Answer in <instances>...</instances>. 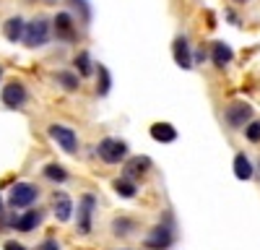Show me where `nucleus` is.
<instances>
[{
  "mask_svg": "<svg viewBox=\"0 0 260 250\" xmlns=\"http://www.w3.org/2000/svg\"><path fill=\"white\" fill-rule=\"evenodd\" d=\"M24 45L26 47H42L50 42V21L47 18H34L24 26Z\"/></svg>",
  "mask_w": 260,
  "mask_h": 250,
  "instance_id": "f257e3e1",
  "label": "nucleus"
},
{
  "mask_svg": "<svg viewBox=\"0 0 260 250\" xmlns=\"http://www.w3.org/2000/svg\"><path fill=\"white\" fill-rule=\"evenodd\" d=\"M96 151H99V159L104 164H120L127 157V143L120 138H104Z\"/></svg>",
  "mask_w": 260,
  "mask_h": 250,
  "instance_id": "f03ea898",
  "label": "nucleus"
},
{
  "mask_svg": "<svg viewBox=\"0 0 260 250\" xmlns=\"http://www.w3.org/2000/svg\"><path fill=\"white\" fill-rule=\"evenodd\" d=\"M94 208H96V198H94L91 193L81 196V201H78V216H76V229H78V235H89V232H91Z\"/></svg>",
  "mask_w": 260,
  "mask_h": 250,
  "instance_id": "7ed1b4c3",
  "label": "nucleus"
},
{
  "mask_svg": "<svg viewBox=\"0 0 260 250\" xmlns=\"http://www.w3.org/2000/svg\"><path fill=\"white\" fill-rule=\"evenodd\" d=\"M37 198H39V191L31 182H16V188L11 191V206L13 208H29Z\"/></svg>",
  "mask_w": 260,
  "mask_h": 250,
  "instance_id": "20e7f679",
  "label": "nucleus"
},
{
  "mask_svg": "<svg viewBox=\"0 0 260 250\" xmlns=\"http://www.w3.org/2000/svg\"><path fill=\"white\" fill-rule=\"evenodd\" d=\"M224 117H226V122L232 125V128H245V125L252 120V107L247 102H232L226 107V112H224Z\"/></svg>",
  "mask_w": 260,
  "mask_h": 250,
  "instance_id": "39448f33",
  "label": "nucleus"
},
{
  "mask_svg": "<svg viewBox=\"0 0 260 250\" xmlns=\"http://www.w3.org/2000/svg\"><path fill=\"white\" fill-rule=\"evenodd\" d=\"M50 136L57 141V146L65 154H76L78 151V136L71 128H65V125H50Z\"/></svg>",
  "mask_w": 260,
  "mask_h": 250,
  "instance_id": "423d86ee",
  "label": "nucleus"
},
{
  "mask_svg": "<svg viewBox=\"0 0 260 250\" xmlns=\"http://www.w3.org/2000/svg\"><path fill=\"white\" fill-rule=\"evenodd\" d=\"M26 99H29V91H26L24 83H18V81H11L3 89V104L11 110H21L26 104Z\"/></svg>",
  "mask_w": 260,
  "mask_h": 250,
  "instance_id": "0eeeda50",
  "label": "nucleus"
},
{
  "mask_svg": "<svg viewBox=\"0 0 260 250\" xmlns=\"http://www.w3.org/2000/svg\"><path fill=\"white\" fill-rule=\"evenodd\" d=\"M146 245L151 250H169L175 245V232H172L167 224H159V227H154V232L146 237Z\"/></svg>",
  "mask_w": 260,
  "mask_h": 250,
  "instance_id": "6e6552de",
  "label": "nucleus"
},
{
  "mask_svg": "<svg viewBox=\"0 0 260 250\" xmlns=\"http://www.w3.org/2000/svg\"><path fill=\"white\" fill-rule=\"evenodd\" d=\"M172 52H175V63H177L182 71L192 68V55H190V45H187V39H185V37H177V39H175V45H172Z\"/></svg>",
  "mask_w": 260,
  "mask_h": 250,
  "instance_id": "1a4fd4ad",
  "label": "nucleus"
},
{
  "mask_svg": "<svg viewBox=\"0 0 260 250\" xmlns=\"http://www.w3.org/2000/svg\"><path fill=\"white\" fill-rule=\"evenodd\" d=\"M55 32H57V37H60V39L73 42V39H76L73 16H71V13H57V16H55Z\"/></svg>",
  "mask_w": 260,
  "mask_h": 250,
  "instance_id": "9d476101",
  "label": "nucleus"
},
{
  "mask_svg": "<svg viewBox=\"0 0 260 250\" xmlns=\"http://www.w3.org/2000/svg\"><path fill=\"white\" fill-rule=\"evenodd\" d=\"M151 138L159 143H172V141H177V131L169 122H154L151 125Z\"/></svg>",
  "mask_w": 260,
  "mask_h": 250,
  "instance_id": "9b49d317",
  "label": "nucleus"
},
{
  "mask_svg": "<svg viewBox=\"0 0 260 250\" xmlns=\"http://www.w3.org/2000/svg\"><path fill=\"white\" fill-rule=\"evenodd\" d=\"M52 203H55V216H57V222H68L71 214H73V203H71V198L65 196V193H55Z\"/></svg>",
  "mask_w": 260,
  "mask_h": 250,
  "instance_id": "f8f14e48",
  "label": "nucleus"
},
{
  "mask_svg": "<svg viewBox=\"0 0 260 250\" xmlns=\"http://www.w3.org/2000/svg\"><path fill=\"white\" fill-rule=\"evenodd\" d=\"M211 57H213V63H216L219 68H224V66H229V63H232L234 52H232V47H229V45H224V42H213V47H211Z\"/></svg>",
  "mask_w": 260,
  "mask_h": 250,
  "instance_id": "ddd939ff",
  "label": "nucleus"
},
{
  "mask_svg": "<svg viewBox=\"0 0 260 250\" xmlns=\"http://www.w3.org/2000/svg\"><path fill=\"white\" fill-rule=\"evenodd\" d=\"M24 18L21 16H13V18H8L6 21V26H3V34H6V39L8 42H18L21 37H24Z\"/></svg>",
  "mask_w": 260,
  "mask_h": 250,
  "instance_id": "4468645a",
  "label": "nucleus"
},
{
  "mask_svg": "<svg viewBox=\"0 0 260 250\" xmlns=\"http://www.w3.org/2000/svg\"><path fill=\"white\" fill-rule=\"evenodd\" d=\"M151 167V159L148 157H136V159H130V162H125V177H138V175H143L146 170Z\"/></svg>",
  "mask_w": 260,
  "mask_h": 250,
  "instance_id": "2eb2a0df",
  "label": "nucleus"
},
{
  "mask_svg": "<svg viewBox=\"0 0 260 250\" xmlns=\"http://www.w3.org/2000/svg\"><path fill=\"white\" fill-rule=\"evenodd\" d=\"M39 222H42V214L39 211H26V214H21L13 222V227L18 229V232H31L34 227H39Z\"/></svg>",
  "mask_w": 260,
  "mask_h": 250,
  "instance_id": "dca6fc26",
  "label": "nucleus"
},
{
  "mask_svg": "<svg viewBox=\"0 0 260 250\" xmlns=\"http://www.w3.org/2000/svg\"><path fill=\"white\" fill-rule=\"evenodd\" d=\"M234 175L240 177V180H250L252 177V164L245 154H237L234 157Z\"/></svg>",
  "mask_w": 260,
  "mask_h": 250,
  "instance_id": "f3484780",
  "label": "nucleus"
},
{
  "mask_svg": "<svg viewBox=\"0 0 260 250\" xmlns=\"http://www.w3.org/2000/svg\"><path fill=\"white\" fill-rule=\"evenodd\" d=\"M115 191H117V196H122V198H133V196L138 193V185L130 180V177H117V180H115Z\"/></svg>",
  "mask_w": 260,
  "mask_h": 250,
  "instance_id": "a211bd4d",
  "label": "nucleus"
},
{
  "mask_svg": "<svg viewBox=\"0 0 260 250\" xmlns=\"http://www.w3.org/2000/svg\"><path fill=\"white\" fill-rule=\"evenodd\" d=\"M76 68H78V73L86 78V76H91L94 73V66H91V55L89 52H78L76 55Z\"/></svg>",
  "mask_w": 260,
  "mask_h": 250,
  "instance_id": "6ab92c4d",
  "label": "nucleus"
},
{
  "mask_svg": "<svg viewBox=\"0 0 260 250\" xmlns=\"http://www.w3.org/2000/svg\"><path fill=\"white\" fill-rule=\"evenodd\" d=\"M45 177L52 180V182H65L68 180V172H65L62 167H57V164H47L45 167Z\"/></svg>",
  "mask_w": 260,
  "mask_h": 250,
  "instance_id": "aec40b11",
  "label": "nucleus"
},
{
  "mask_svg": "<svg viewBox=\"0 0 260 250\" xmlns=\"http://www.w3.org/2000/svg\"><path fill=\"white\" fill-rule=\"evenodd\" d=\"M55 78H57V83H60L62 89H68V91H76V89H78V78H76L73 73H65V71H60Z\"/></svg>",
  "mask_w": 260,
  "mask_h": 250,
  "instance_id": "412c9836",
  "label": "nucleus"
},
{
  "mask_svg": "<svg viewBox=\"0 0 260 250\" xmlns=\"http://www.w3.org/2000/svg\"><path fill=\"white\" fill-rule=\"evenodd\" d=\"M110 86H112V78H110V71L104 66H99V94H110Z\"/></svg>",
  "mask_w": 260,
  "mask_h": 250,
  "instance_id": "4be33fe9",
  "label": "nucleus"
},
{
  "mask_svg": "<svg viewBox=\"0 0 260 250\" xmlns=\"http://www.w3.org/2000/svg\"><path fill=\"white\" fill-rule=\"evenodd\" d=\"M68 3H71L76 11H81L83 24H89V21H91V8H89V3H86V0H68Z\"/></svg>",
  "mask_w": 260,
  "mask_h": 250,
  "instance_id": "5701e85b",
  "label": "nucleus"
},
{
  "mask_svg": "<svg viewBox=\"0 0 260 250\" xmlns=\"http://www.w3.org/2000/svg\"><path fill=\"white\" fill-rule=\"evenodd\" d=\"M245 136H247V141H252V143L260 141V120H250V122L245 125Z\"/></svg>",
  "mask_w": 260,
  "mask_h": 250,
  "instance_id": "b1692460",
  "label": "nucleus"
},
{
  "mask_svg": "<svg viewBox=\"0 0 260 250\" xmlns=\"http://www.w3.org/2000/svg\"><path fill=\"white\" fill-rule=\"evenodd\" d=\"M115 235H127V232H133V222L130 219H115Z\"/></svg>",
  "mask_w": 260,
  "mask_h": 250,
  "instance_id": "393cba45",
  "label": "nucleus"
},
{
  "mask_svg": "<svg viewBox=\"0 0 260 250\" xmlns=\"http://www.w3.org/2000/svg\"><path fill=\"white\" fill-rule=\"evenodd\" d=\"M37 250H60V245H57L55 240H45V242H42Z\"/></svg>",
  "mask_w": 260,
  "mask_h": 250,
  "instance_id": "a878e982",
  "label": "nucleus"
},
{
  "mask_svg": "<svg viewBox=\"0 0 260 250\" xmlns=\"http://www.w3.org/2000/svg\"><path fill=\"white\" fill-rule=\"evenodd\" d=\"M3 250H26V247L21 245V242H16V240H11V242H6V245H3Z\"/></svg>",
  "mask_w": 260,
  "mask_h": 250,
  "instance_id": "bb28decb",
  "label": "nucleus"
},
{
  "mask_svg": "<svg viewBox=\"0 0 260 250\" xmlns=\"http://www.w3.org/2000/svg\"><path fill=\"white\" fill-rule=\"evenodd\" d=\"M0 211H3V198H0Z\"/></svg>",
  "mask_w": 260,
  "mask_h": 250,
  "instance_id": "cd10ccee",
  "label": "nucleus"
},
{
  "mask_svg": "<svg viewBox=\"0 0 260 250\" xmlns=\"http://www.w3.org/2000/svg\"><path fill=\"white\" fill-rule=\"evenodd\" d=\"M0 78H3V66H0Z\"/></svg>",
  "mask_w": 260,
  "mask_h": 250,
  "instance_id": "c85d7f7f",
  "label": "nucleus"
},
{
  "mask_svg": "<svg viewBox=\"0 0 260 250\" xmlns=\"http://www.w3.org/2000/svg\"><path fill=\"white\" fill-rule=\"evenodd\" d=\"M237 3H247V0H237Z\"/></svg>",
  "mask_w": 260,
  "mask_h": 250,
  "instance_id": "c756f323",
  "label": "nucleus"
}]
</instances>
